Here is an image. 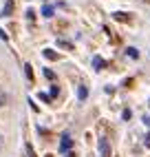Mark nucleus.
<instances>
[{
  "label": "nucleus",
  "instance_id": "1",
  "mask_svg": "<svg viewBox=\"0 0 150 157\" xmlns=\"http://www.w3.org/2000/svg\"><path fill=\"white\" fill-rule=\"evenodd\" d=\"M99 155H102V157H111V144H108V140H106V137L99 140Z\"/></svg>",
  "mask_w": 150,
  "mask_h": 157
},
{
  "label": "nucleus",
  "instance_id": "5",
  "mask_svg": "<svg viewBox=\"0 0 150 157\" xmlns=\"http://www.w3.org/2000/svg\"><path fill=\"white\" fill-rule=\"evenodd\" d=\"M42 56H44L47 60H58V58H60V56H58L53 49H44V51H42Z\"/></svg>",
  "mask_w": 150,
  "mask_h": 157
},
{
  "label": "nucleus",
  "instance_id": "3",
  "mask_svg": "<svg viewBox=\"0 0 150 157\" xmlns=\"http://www.w3.org/2000/svg\"><path fill=\"white\" fill-rule=\"evenodd\" d=\"M104 64H106L104 58H99V56H95V58H93V69H95V71H102Z\"/></svg>",
  "mask_w": 150,
  "mask_h": 157
},
{
  "label": "nucleus",
  "instance_id": "8",
  "mask_svg": "<svg viewBox=\"0 0 150 157\" xmlns=\"http://www.w3.org/2000/svg\"><path fill=\"white\" fill-rule=\"evenodd\" d=\"M126 53H128V56H130L133 60H137V58H139V51H137L135 47H128V49H126Z\"/></svg>",
  "mask_w": 150,
  "mask_h": 157
},
{
  "label": "nucleus",
  "instance_id": "18",
  "mask_svg": "<svg viewBox=\"0 0 150 157\" xmlns=\"http://www.w3.org/2000/svg\"><path fill=\"white\" fill-rule=\"evenodd\" d=\"M144 122L148 124V126H150V115H148V117H144Z\"/></svg>",
  "mask_w": 150,
  "mask_h": 157
},
{
  "label": "nucleus",
  "instance_id": "12",
  "mask_svg": "<svg viewBox=\"0 0 150 157\" xmlns=\"http://www.w3.org/2000/svg\"><path fill=\"white\" fill-rule=\"evenodd\" d=\"M122 117H124V120H130V117H133V113H130V111H128V109H126V111L122 113Z\"/></svg>",
  "mask_w": 150,
  "mask_h": 157
},
{
  "label": "nucleus",
  "instance_id": "2",
  "mask_svg": "<svg viewBox=\"0 0 150 157\" xmlns=\"http://www.w3.org/2000/svg\"><path fill=\"white\" fill-rule=\"evenodd\" d=\"M71 146H73V140L69 137V135H62V142H60V151H62V153H69V151H71Z\"/></svg>",
  "mask_w": 150,
  "mask_h": 157
},
{
  "label": "nucleus",
  "instance_id": "10",
  "mask_svg": "<svg viewBox=\"0 0 150 157\" xmlns=\"http://www.w3.org/2000/svg\"><path fill=\"white\" fill-rule=\"evenodd\" d=\"M24 73H27L29 80H33V69H31V64H24Z\"/></svg>",
  "mask_w": 150,
  "mask_h": 157
},
{
  "label": "nucleus",
  "instance_id": "4",
  "mask_svg": "<svg viewBox=\"0 0 150 157\" xmlns=\"http://www.w3.org/2000/svg\"><path fill=\"white\" fill-rule=\"evenodd\" d=\"M86 98H88V89L84 86V84H80V89H77V100H80V102H84Z\"/></svg>",
  "mask_w": 150,
  "mask_h": 157
},
{
  "label": "nucleus",
  "instance_id": "7",
  "mask_svg": "<svg viewBox=\"0 0 150 157\" xmlns=\"http://www.w3.org/2000/svg\"><path fill=\"white\" fill-rule=\"evenodd\" d=\"M11 9H13V2H11V0H7V5H5V9H2V13H0V16L7 18L9 13H11Z\"/></svg>",
  "mask_w": 150,
  "mask_h": 157
},
{
  "label": "nucleus",
  "instance_id": "16",
  "mask_svg": "<svg viewBox=\"0 0 150 157\" xmlns=\"http://www.w3.org/2000/svg\"><path fill=\"white\" fill-rule=\"evenodd\" d=\"M60 47H66V49H71V42H66V40H60Z\"/></svg>",
  "mask_w": 150,
  "mask_h": 157
},
{
  "label": "nucleus",
  "instance_id": "13",
  "mask_svg": "<svg viewBox=\"0 0 150 157\" xmlns=\"http://www.w3.org/2000/svg\"><path fill=\"white\" fill-rule=\"evenodd\" d=\"M58 95V86H51V93H49V98H55Z\"/></svg>",
  "mask_w": 150,
  "mask_h": 157
},
{
  "label": "nucleus",
  "instance_id": "9",
  "mask_svg": "<svg viewBox=\"0 0 150 157\" xmlns=\"http://www.w3.org/2000/svg\"><path fill=\"white\" fill-rule=\"evenodd\" d=\"M42 16H44V18H51V16H53V7L44 5V7H42Z\"/></svg>",
  "mask_w": 150,
  "mask_h": 157
},
{
  "label": "nucleus",
  "instance_id": "6",
  "mask_svg": "<svg viewBox=\"0 0 150 157\" xmlns=\"http://www.w3.org/2000/svg\"><path fill=\"white\" fill-rule=\"evenodd\" d=\"M9 104V95H7V91L0 86V106H7Z\"/></svg>",
  "mask_w": 150,
  "mask_h": 157
},
{
  "label": "nucleus",
  "instance_id": "17",
  "mask_svg": "<svg viewBox=\"0 0 150 157\" xmlns=\"http://www.w3.org/2000/svg\"><path fill=\"white\" fill-rule=\"evenodd\" d=\"M146 146H150V133L146 135Z\"/></svg>",
  "mask_w": 150,
  "mask_h": 157
},
{
  "label": "nucleus",
  "instance_id": "11",
  "mask_svg": "<svg viewBox=\"0 0 150 157\" xmlns=\"http://www.w3.org/2000/svg\"><path fill=\"white\" fill-rule=\"evenodd\" d=\"M44 78L47 80H55V73H53L51 69H44Z\"/></svg>",
  "mask_w": 150,
  "mask_h": 157
},
{
  "label": "nucleus",
  "instance_id": "14",
  "mask_svg": "<svg viewBox=\"0 0 150 157\" xmlns=\"http://www.w3.org/2000/svg\"><path fill=\"white\" fill-rule=\"evenodd\" d=\"M27 18H29V20H33V18H36V13H33V9H27Z\"/></svg>",
  "mask_w": 150,
  "mask_h": 157
},
{
  "label": "nucleus",
  "instance_id": "19",
  "mask_svg": "<svg viewBox=\"0 0 150 157\" xmlns=\"http://www.w3.org/2000/svg\"><path fill=\"white\" fill-rule=\"evenodd\" d=\"M66 157H75V153H71V151H69V153H66Z\"/></svg>",
  "mask_w": 150,
  "mask_h": 157
},
{
  "label": "nucleus",
  "instance_id": "15",
  "mask_svg": "<svg viewBox=\"0 0 150 157\" xmlns=\"http://www.w3.org/2000/svg\"><path fill=\"white\" fill-rule=\"evenodd\" d=\"M40 100H42V102H51V98L47 95V93H40Z\"/></svg>",
  "mask_w": 150,
  "mask_h": 157
}]
</instances>
